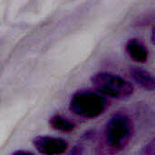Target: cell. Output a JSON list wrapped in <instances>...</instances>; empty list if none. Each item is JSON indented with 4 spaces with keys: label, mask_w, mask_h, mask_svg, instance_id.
Masks as SVG:
<instances>
[{
    "label": "cell",
    "mask_w": 155,
    "mask_h": 155,
    "mask_svg": "<svg viewBox=\"0 0 155 155\" xmlns=\"http://www.w3.org/2000/svg\"><path fill=\"white\" fill-rule=\"evenodd\" d=\"M134 134L133 120L126 114L117 113L106 123L98 153H117L123 151L131 142Z\"/></svg>",
    "instance_id": "cell-1"
},
{
    "label": "cell",
    "mask_w": 155,
    "mask_h": 155,
    "mask_svg": "<svg viewBox=\"0 0 155 155\" xmlns=\"http://www.w3.org/2000/svg\"><path fill=\"white\" fill-rule=\"evenodd\" d=\"M107 105L106 98L98 91L81 90L72 96L69 109L79 117L93 119L100 116L105 111Z\"/></svg>",
    "instance_id": "cell-2"
},
{
    "label": "cell",
    "mask_w": 155,
    "mask_h": 155,
    "mask_svg": "<svg viewBox=\"0 0 155 155\" xmlns=\"http://www.w3.org/2000/svg\"><path fill=\"white\" fill-rule=\"evenodd\" d=\"M91 82L94 87L102 94L123 100L133 95L134 86L123 77L107 72L94 74Z\"/></svg>",
    "instance_id": "cell-3"
},
{
    "label": "cell",
    "mask_w": 155,
    "mask_h": 155,
    "mask_svg": "<svg viewBox=\"0 0 155 155\" xmlns=\"http://www.w3.org/2000/svg\"><path fill=\"white\" fill-rule=\"evenodd\" d=\"M33 145L40 153L46 155L63 154L68 149V143L64 139L46 135L35 137Z\"/></svg>",
    "instance_id": "cell-4"
},
{
    "label": "cell",
    "mask_w": 155,
    "mask_h": 155,
    "mask_svg": "<svg viewBox=\"0 0 155 155\" xmlns=\"http://www.w3.org/2000/svg\"><path fill=\"white\" fill-rule=\"evenodd\" d=\"M125 52L134 61L144 64L148 61L149 51L142 41L137 38H132L125 44Z\"/></svg>",
    "instance_id": "cell-5"
},
{
    "label": "cell",
    "mask_w": 155,
    "mask_h": 155,
    "mask_svg": "<svg viewBox=\"0 0 155 155\" xmlns=\"http://www.w3.org/2000/svg\"><path fill=\"white\" fill-rule=\"evenodd\" d=\"M130 74L132 78L144 90L148 92L155 91V75L149 71L137 66L130 68Z\"/></svg>",
    "instance_id": "cell-6"
},
{
    "label": "cell",
    "mask_w": 155,
    "mask_h": 155,
    "mask_svg": "<svg viewBox=\"0 0 155 155\" xmlns=\"http://www.w3.org/2000/svg\"><path fill=\"white\" fill-rule=\"evenodd\" d=\"M49 124L54 130L64 133H69L75 129V124L61 114H54L49 120Z\"/></svg>",
    "instance_id": "cell-7"
},
{
    "label": "cell",
    "mask_w": 155,
    "mask_h": 155,
    "mask_svg": "<svg viewBox=\"0 0 155 155\" xmlns=\"http://www.w3.org/2000/svg\"><path fill=\"white\" fill-rule=\"evenodd\" d=\"M143 154L153 155L155 154V139L152 140L149 143H147L142 151Z\"/></svg>",
    "instance_id": "cell-8"
},
{
    "label": "cell",
    "mask_w": 155,
    "mask_h": 155,
    "mask_svg": "<svg viewBox=\"0 0 155 155\" xmlns=\"http://www.w3.org/2000/svg\"><path fill=\"white\" fill-rule=\"evenodd\" d=\"M83 153H84V149H83L82 147H80V146H75V147L71 151L70 153H72V154H82Z\"/></svg>",
    "instance_id": "cell-9"
},
{
    "label": "cell",
    "mask_w": 155,
    "mask_h": 155,
    "mask_svg": "<svg viewBox=\"0 0 155 155\" xmlns=\"http://www.w3.org/2000/svg\"><path fill=\"white\" fill-rule=\"evenodd\" d=\"M13 154L15 155H22V154H25V155H32L33 154V153L32 152H29V151H24V150H19V151H16V152H14L13 153Z\"/></svg>",
    "instance_id": "cell-10"
},
{
    "label": "cell",
    "mask_w": 155,
    "mask_h": 155,
    "mask_svg": "<svg viewBox=\"0 0 155 155\" xmlns=\"http://www.w3.org/2000/svg\"><path fill=\"white\" fill-rule=\"evenodd\" d=\"M151 42L153 43V45H155V24L152 27V31H151Z\"/></svg>",
    "instance_id": "cell-11"
}]
</instances>
